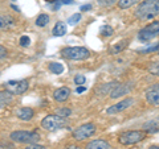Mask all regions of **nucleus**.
Wrapping results in <instances>:
<instances>
[{"label": "nucleus", "instance_id": "b1692460", "mask_svg": "<svg viewBox=\"0 0 159 149\" xmlns=\"http://www.w3.org/2000/svg\"><path fill=\"white\" fill-rule=\"evenodd\" d=\"M70 113H72V111L69 110V108H58V110L56 111L57 116H61V117H65V119L70 116Z\"/></svg>", "mask_w": 159, "mask_h": 149}, {"label": "nucleus", "instance_id": "9b49d317", "mask_svg": "<svg viewBox=\"0 0 159 149\" xmlns=\"http://www.w3.org/2000/svg\"><path fill=\"white\" fill-rule=\"evenodd\" d=\"M133 99L131 98H127V99H123L122 102H119V103H117L116 106H111V107H109L107 110H106V112L107 113H117V112H121V111H123V110H126V108H129L133 104Z\"/></svg>", "mask_w": 159, "mask_h": 149}, {"label": "nucleus", "instance_id": "c85d7f7f", "mask_svg": "<svg viewBox=\"0 0 159 149\" xmlns=\"http://www.w3.org/2000/svg\"><path fill=\"white\" fill-rule=\"evenodd\" d=\"M85 81H86V78L84 75H80V74L74 77V83L78 84V86H80V84H84V83H85Z\"/></svg>", "mask_w": 159, "mask_h": 149}, {"label": "nucleus", "instance_id": "cd10ccee", "mask_svg": "<svg viewBox=\"0 0 159 149\" xmlns=\"http://www.w3.org/2000/svg\"><path fill=\"white\" fill-rule=\"evenodd\" d=\"M29 44H31V38H29L28 36L20 37V45L21 46H29Z\"/></svg>", "mask_w": 159, "mask_h": 149}, {"label": "nucleus", "instance_id": "aec40b11", "mask_svg": "<svg viewBox=\"0 0 159 149\" xmlns=\"http://www.w3.org/2000/svg\"><path fill=\"white\" fill-rule=\"evenodd\" d=\"M48 23H49V16L48 15H45V13H41L40 16L36 19V25L37 27H45V25H48Z\"/></svg>", "mask_w": 159, "mask_h": 149}, {"label": "nucleus", "instance_id": "f3484780", "mask_svg": "<svg viewBox=\"0 0 159 149\" xmlns=\"http://www.w3.org/2000/svg\"><path fill=\"white\" fill-rule=\"evenodd\" d=\"M52 33H53V36H56V37H61V36H64V34L66 33V24H65V23L58 21L56 25H54Z\"/></svg>", "mask_w": 159, "mask_h": 149}, {"label": "nucleus", "instance_id": "7c9ffc66", "mask_svg": "<svg viewBox=\"0 0 159 149\" xmlns=\"http://www.w3.org/2000/svg\"><path fill=\"white\" fill-rule=\"evenodd\" d=\"M25 149H47L44 145H40V144L37 143H33V144H28V145L25 147Z\"/></svg>", "mask_w": 159, "mask_h": 149}, {"label": "nucleus", "instance_id": "0eeeda50", "mask_svg": "<svg viewBox=\"0 0 159 149\" xmlns=\"http://www.w3.org/2000/svg\"><path fill=\"white\" fill-rule=\"evenodd\" d=\"M158 34H159V21H154L146 25L138 33V38L141 41H148V40H152L154 37H157Z\"/></svg>", "mask_w": 159, "mask_h": 149}, {"label": "nucleus", "instance_id": "a878e982", "mask_svg": "<svg viewBox=\"0 0 159 149\" xmlns=\"http://www.w3.org/2000/svg\"><path fill=\"white\" fill-rule=\"evenodd\" d=\"M80 20H81V15H80V13H74V15H72V16L68 19V24H69V25H76Z\"/></svg>", "mask_w": 159, "mask_h": 149}, {"label": "nucleus", "instance_id": "473e14b6", "mask_svg": "<svg viewBox=\"0 0 159 149\" xmlns=\"http://www.w3.org/2000/svg\"><path fill=\"white\" fill-rule=\"evenodd\" d=\"M89 9H92V4H85V6H82L81 8H80V11L86 12V11H89Z\"/></svg>", "mask_w": 159, "mask_h": 149}, {"label": "nucleus", "instance_id": "1a4fd4ad", "mask_svg": "<svg viewBox=\"0 0 159 149\" xmlns=\"http://www.w3.org/2000/svg\"><path fill=\"white\" fill-rule=\"evenodd\" d=\"M146 100L151 106H159V83H155L146 90Z\"/></svg>", "mask_w": 159, "mask_h": 149}, {"label": "nucleus", "instance_id": "a211bd4d", "mask_svg": "<svg viewBox=\"0 0 159 149\" xmlns=\"http://www.w3.org/2000/svg\"><path fill=\"white\" fill-rule=\"evenodd\" d=\"M13 27V19L11 16H0V31Z\"/></svg>", "mask_w": 159, "mask_h": 149}, {"label": "nucleus", "instance_id": "bb28decb", "mask_svg": "<svg viewBox=\"0 0 159 149\" xmlns=\"http://www.w3.org/2000/svg\"><path fill=\"white\" fill-rule=\"evenodd\" d=\"M138 52L142 53V54H147V53H151V52H159V44H157V45H154V46L147 48V49H142V50H138Z\"/></svg>", "mask_w": 159, "mask_h": 149}, {"label": "nucleus", "instance_id": "5701e85b", "mask_svg": "<svg viewBox=\"0 0 159 149\" xmlns=\"http://www.w3.org/2000/svg\"><path fill=\"white\" fill-rule=\"evenodd\" d=\"M145 131H146V132H150V133H152V132H158V131H159V123L152 121V123H147V124H145Z\"/></svg>", "mask_w": 159, "mask_h": 149}, {"label": "nucleus", "instance_id": "412c9836", "mask_svg": "<svg viewBox=\"0 0 159 149\" xmlns=\"http://www.w3.org/2000/svg\"><path fill=\"white\" fill-rule=\"evenodd\" d=\"M137 3H138V0H119L118 7L122 8V9H127V8L133 7L134 4H137Z\"/></svg>", "mask_w": 159, "mask_h": 149}, {"label": "nucleus", "instance_id": "6ab92c4d", "mask_svg": "<svg viewBox=\"0 0 159 149\" xmlns=\"http://www.w3.org/2000/svg\"><path fill=\"white\" fill-rule=\"evenodd\" d=\"M49 70H51L53 74H61L64 71V66L61 65V63H58V62H51L49 63Z\"/></svg>", "mask_w": 159, "mask_h": 149}, {"label": "nucleus", "instance_id": "7ed1b4c3", "mask_svg": "<svg viewBox=\"0 0 159 149\" xmlns=\"http://www.w3.org/2000/svg\"><path fill=\"white\" fill-rule=\"evenodd\" d=\"M61 54L68 59L72 61H84L90 57V52L86 48L82 46H70V48H65L61 50Z\"/></svg>", "mask_w": 159, "mask_h": 149}, {"label": "nucleus", "instance_id": "20e7f679", "mask_svg": "<svg viewBox=\"0 0 159 149\" xmlns=\"http://www.w3.org/2000/svg\"><path fill=\"white\" fill-rule=\"evenodd\" d=\"M145 137H146L145 131H126L119 135L118 141L122 145H133V144H137L139 141L145 140Z\"/></svg>", "mask_w": 159, "mask_h": 149}, {"label": "nucleus", "instance_id": "c756f323", "mask_svg": "<svg viewBox=\"0 0 159 149\" xmlns=\"http://www.w3.org/2000/svg\"><path fill=\"white\" fill-rule=\"evenodd\" d=\"M114 3H116V0H98V4L103 7H110Z\"/></svg>", "mask_w": 159, "mask_h": 149}, {"label": "nucleus", "instance_id": "dca6fc26", "mask_svg": "<svg viewBox=\"0 0 159 149\" xmlns=\"http://www.w3.org/2000/svg\"><path fill=\"white\" fill-rule=\"evenodd\" d=\"M12 100H13V95L11 92H8L7 90L0 91V107L8 106L9 103H12Z\"/></svg>", "mask_w": 159, "mask_h": 149}, {"label": "nucleus", "instance_id": "72a5a7b5", "mask_svg": "<svg viewBox=\"0 0 159 149\" xmlns=\"http://www.w3.org/2000/svg\"><path fill=\"white\" fill-rule=\"evenodd\" d=\"M85 90H86V88H85V87H84V86H78L76 91H77V92L80 94V92H84V91H85Z\"/></svg>", "mask_w": 159, "mask_h": 149}, {"label": "nucleus", "instance_id": "f704fd0d", "mask_svg": "<svg viewBox=\"0 0 159 149\" xmlns=\"http://www.w3.org/2000/svg\"><path fill=\"white\" fill-rule=\"evenodd\" d=\"M66 149H81V148L77 147V145H70V147H68Z\"/></svg>", "mask_w": 159, "mask_h": 149}, {"label": "nucleus", "instance_id": "ddd939ff", "mask_svg": "<svg viewBox=\"0 0 159 149\" xmlns=\"http://www.w3.org/2000/svg\"><path fill=\"white\" fill-rule=\"evenodd\" d=\"M16 115H17V117L20 119V120L28 121V120H31V119L34 116V112H33L32 108L23 107V108H19L17 112H16Z\"/></svg>", "mask_w": 159, "mask_h": 149}, {"label": "nucleus", "instance_id": "423d86ee", "mask_svg": "<svg viewBox=\"0 0 159 149\" xmlns=\"http://www.w3.org/2000/svg\"><path fill=\"white\" fill-rule=\"evenodd\" d=\"M4 88L11 92L12 95H21L28 90V82L21 79V81H8L4 83Z\"/></svg>", "mask_w": 159, "mask_h": 149}, {"label": "nucleus", "instance_id": "2eb2a0df", "mask_svg": "<svg viewBox=\"0 0 159 149\" xmlns=\"http://www.w3.org/2000/svg\"><path fill=\"white\" fill-rule=\"evenodd\" d=\"M129 45V40H122V41H118L117 44H114V45L110 48V53L111 54H119L122 53V50H125Z\"/></svg>", "mask_w": 159, "mask_h": 149}, {"label": "nucleus", "instance_id": "9d476101", "mask_svg": "<svg viewBox=\"0 0 159 149\" xmlns=\"http://www.w3.org/2000/svg\"><path fill=\"white\" fill-rule=\"evenodd\" d=\"M131 90V86L130 84H122V83H116V86H114L110 92H109V95H110V98H119L122 95H126V94H129Z\"/></svg>", "mask_w": 159, "mask_h": 149}, {"label": "nucleus", "instance_id": "6e6552de", "mask_svg": "<svg viewBox=\"0 0 159 149\" xmlns=\"http://www.w3.org/2000/svg\"><path fill=\"white\" fill-rule=\"evenodd\" d=\"M94 132H96V126L92 123H88V124H84V126L78 127L77 130L73 132V137L76 138L77 141H82V140H85V138L93 136Z\"/></svg>", "mask_w": 159, "mask_h": 149}, {"label": "nucleus", "instance_id": "4be33fe9", "mask_svg": "<svg viewBox=\"0 0 159 149\" xmlns=\"http://www.w3.org/2000/svg\"><path fill=\"white\" fill-rule=\"evenodd\" d=\"M147 71L151 74V75L159 77V62H151L147 67Z\"/></svg>", "mask_w": 159, "mask_h": 149}, {"label": "nucleus", "instance_id": "f257e3e1", "mask_svg": "<svg viewBox=\"0 0 159 149\" xmlns=\"http://www.w3.org/2000/svg\"><path fill=\"white\" fill-rule=\"evenodd\" d=\"M159 15V0H143L135 9V16L141 21H147Z\"/></svg>", "mask_w": 159, "mask_h": 149}, {"label": "nucleus", "instance_id": "39448f33", "mask_svg": "<svg viewBox=\"0 0 159 149\" xmlns=\"http://www.w3.org/2000/svg\"><path fill=\"white\" fill-rule=\"evenodd\" d=\"M11 140L21 144H33L40 140V135L32 131H15L11 133Z\"/></svg>", "mask_w": 159, "mask_h": 149}, {"label": "nucleus", "instance_id": "393cba45", "mask_svg": "<svg viewBox=\"0 0 159 149\" xmlns=\"http://www.w3.org/2000/svg\"><path fill=\"white\" fill-rule=\"evenodd\" d=\"M113 28L110 27V25H103L102 28H101V34L102 36H105V37H110L111 34H113Z\"/></svg>", "mask_w": 159, "mask_h": 149}, {"label": "nucleus", "instance_id": "4468645a", "mask_svg": "<svg viewBox=\"0 0 159 149\" xmlns=\"http://www.w3.org/2000/svg\"><path fill=\"white\" fill-rule=\"evenodd\" d=\"M85 149H111V145L106 140H93L86 144Z\"/></svg>", "mask_w": 159, "mask_h": 149}, {"label": "nucleus", "instance_id": "f8f14e48", "mask_svg": "<svg viewBox=\"0 0 159 149\" xmlns=\"http://www.w3.org/2000/svg\"><path fill=\"white\" fill-rule=\"evenodd\" d=\"M69 95H70V90L68 87H60L53 92V98L57 102H66L69 99Z\"/></svg>", "mask_w": 159, "mask_h": 149}, {"label": "nucleus", "instance_id": "2f4dec72", "mask_svg": "<svg viewBox=\"0 0 159 149\" xmlns=\"http://www.w3.org/2000/svg\"><path fill=\"white\" fill-rule=\"evenodd\" d=\"M6 56H7V49L4 48V46H2V45H0V59H2V58H4Z\"/></svg>", "mask_w": 159, "mask_h": 149}, {"label": "nucleus", "instance_id": "f03ea898", "mask_svg": "<svg viewBox=\"0 0 159 149\" xmlns=\"http://www.w3.org/2000/svg\"><path fill=\"white\" fill-rule=\"evenodd\" d=\"M68 124L69 123L65 117H61V116H57V115H48L41 120V127L45 131H49V132L65 128V127H68Z\"/></svg>", "mask_w": 159, "mask_h": 149}, {"label": "nucleus", "instance_id": "c9c22d12", "mask_svg": "<svg viewBox=\"0 0 159 149\" xmlns=\"http://www.w3.org/2000/svg\"><path fill=\"white\" fill-rule=\"evenodd\" d=\"M148 149H159V145H152V147H150Z\"/></svg>", "mask_w": 159, "mask_h": 149}]
</instances>
